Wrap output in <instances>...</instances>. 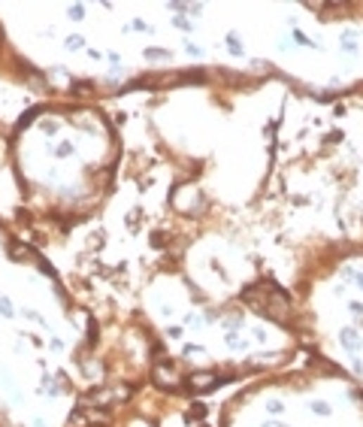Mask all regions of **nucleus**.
Segmentation results:
<instances>
[{
    "instance_id": "f257e3e1",
    "label": "nucleus",
    "mask_w": 363,
    "mask_h": 427,
    "mask_svg": "<svg viewBox=\"0 0 363 427\" xmlns=\"http://www.w3.org/2000/svg\"><path fill=\"white\" fill-rule=\"evenodd\" d=\"M155 385H160V388H167V391L179 388V376H176L173 364H167V361L158 364V367H155Z\"/></svg>"
},
{
    "instance_id": "f03ea898",
    "label": "nucleus",
    "mask_w": 363,
    "mask_h": 427,
    "mask_svg": "<svg viewBox=\"0 0 363 427\" xmlns=\"http://www.w3.org/2000/svg\"><path fill=\"white\" fill-rule=\"evenodd\" d=\"M224 382L221 376H206V373H197V376H191L188 379V391H194V394H203V391H212V388H218V385Z\"/></svg>"
}]
</instances>
